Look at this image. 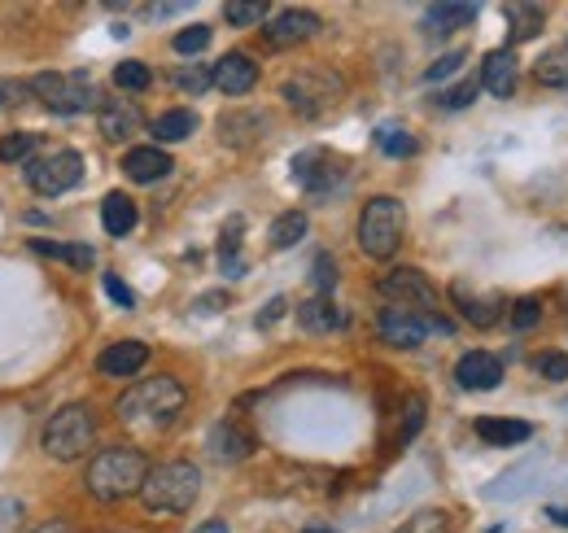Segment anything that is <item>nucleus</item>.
Segmentation results:
<instances>
[{
    "instance_id": "nucleus-25",
    "label": "nucleus",
    "mask_w": 568,
    "mask_h": 533,
    "mask_svg": "<svg viewBox=\"0 0 568 533\" xmlns=\"http://www.w3.org/2000/svg\"><path fill=\"white\" fill-rule=\"evenodd\" d=\"M149 132H153V140H162V144L189 140V135L197 132V114H193V110H166V114H158V119L149 123Z\"/></svg>"
},
{
    "instance_id": "nucleus-50",
    "label": "nucleus",
    "mask_w": 568,
    "mask_h": 533,
    "mask_svg": "<svg viewBox=\"0 0 568 533\" xmlns=\"http://www.w3.org/2000/svg\"><path fill=\"white\" fill-rule=\"evenodd\" d=\"M547 516H551V521H556V525H568V507H551V512H547Z\"/></svg>"
},
{
    "instance_id": "nucleus-19",
    "label": "nucleus",
    "mask_w": 568,
    "mask_h": 533,
    "mask_svg": "<svg viewBox=\"0 0 568 533\" xmlns=\"http://www.w3.org/2000/svg\"><path fill=\"white\" fill-rule=\"evenodd\" d=\"M481 88L490 97H498V101H507L516 92V53L511 49L486 53V62H481Z\"/></svg>"
},
{
    "instance_id": "nucleus-38",
    "label": "nucleus",
    "mask_w": 568,
    "mask_h": 533,
    "mask_svg": "<svg viewBox=\"0 0 568 533\" xmlns=\"http://www.w3.org/2000/svg\"><path fill=\"white\" fill-rule=\"evenodd\" d=\"M171 83L180 88V92H206L214 83V70H206V67H184V70H175L171 74Z\"/></svg>"
},
{
    "instance_id": "nucleus-14",
    "label": "nucleus",
    "mask_w": 568,
    "mask_h": 533,
    "mask_svg": "<svg viewBox=\"0 0 568 533\" xmlns=\"http://www.w3.org/2000/svg\"><path fill=\"white\" fill-rule=\"evenodd\" d=\"M455 381H459V390H477V394L498 390L503 385V363H498L490 350H468L455 363Z\"/></svg>"
},
{
    "instance_id": "nucleus-34",
    "label": "nucleus",
    "mask_w": 568,
    "mask_h": 533,
    "mask_svg": "<svg viewBox=\"0 0 568 533\" xmlns=\"http://www.w3.org/2000/svg\"><path fill=\"white\" fill-rule=\"evenodd\" d=\"M223 18H227L232 27H254V22L267 18V0H227V4H223Z\"/></svg>"
},
{
    "instance_id": "nucleus-8",
    "label": "nucleus",
    "mask_w": 568,
    "mask_h": 533,
    "mask_svg": "<svg viewBox=\"0 0 568 533\" xmlns=\"http://www.w3.org/2000/svg\"><path fill=\"white\" fill-rule=\"evenodd\" d=\"M79 180H83V153H74V149H58V153H44V158L27 162V184L40 198H62Z\"/></svg>"
},
{
    "instance_id": "nucleus-30",
    "label": "nucleus",
    "mask_w": 568,
    "mask_h": 533,
    "mask_svg": "<svg viewBox=\"0 0 568 533\" xmlns=\"http://www.w3.org/2000/svg\"><path fill=\"white\" fill-rule=\"evenodd\" d=\"M306 228H311V219H306L302 210H284L281 219L272 223V245H276V250H288V245H297V241L306 237Z\"/></svg>"
},
{
    "instance_id": "nucleus-48",
    "label": "nucleus",
    "mask_w": 568,
    "mask_h": 533,
    "mask_svg": "<svg viewBox=\"0 0 568 533\" xmlns=\"http://www.w3.org/2000/svg\"><path fill=\"white\" fill-rule=\"evenodd\" d=\"M144 13H153V18H166V13H180V4H149Z\"/></svg>"
},
{
    "instance_id": "nucleus-28",
    "label": "nucleus",
    "mask_w": 568,
    "mask_h": 533,
    "mask_svg": "<svg viewBox=\"0 0 568 533\" xmlns=\"http://www.w3.org/2000/svg\"><path fill=\"white\" fill-rule=\"evenodd\" d=\"M507 27H511V40H534L542 31V9L538 4H507Z\"/></svg>"
},
{
    "instance_id": "nucleus-4",
    "label": "nucleus",
    "mask_w": 568,
    "mask_h": 533,
    "mask_svg": "<svg viewBox=\"0 0 568 533\" xmlns=\"http://www.w3.org/2000/svg\"><path fill=\"white\" fill-rule=\"evenodd\" d=\"M92 442H97V411L88 402H67L49 415L40 446H44L49 460L71 464V460H83L92 451Z\"/></svg>"
},
{
    "instance_id": "nucleus-42",
    "label": "nucleus",
    "mask_w": 568,
    "mask_h": 533,
    "mask_svg": "<svg viewBox=\"0 0 568 533\" xmlns=\"http://www.w3.org/2000/svg\"><path fill=\"white\" fill-rule=\"evenodd\" d=\"M22 503L18 499H0V533H18L22 530Z\"/></svg>"
},
{
    "instance_id": "nucleus-49",
    "label": "nucleus",
    "mask_w": 568,
    "mask_h": 533,
    "mask_svg": "<svg viewBox=\"0 0 568 533\" xmlns=\"http://www.w3.org/2000/svg\"><path fill=\"white\" fill-rule=\"evenodd\" d=\"M193 533H227V525L223 521H206V525H197Z\"/></svg>"
},
{
    "instance_id": "nucleus-43",
    "label": "nucleus",
    "mask_w": 568,
    "mask_h": 533,
    "mask_svg": "<svg viewBox=\"0 0 568 533\" xmlns=\"http://www.w3.org/2000/svg\"><path fill=\"white\" fill-rule=\"evenodd\" d=\"M105 293H110V298H114V306H123V311H132V306H136V293H132L114 271L105 275Z\"/></svg>"
},
{
    "instance_id": "nucleus-33",
    "label": "nucleus",
    "mask_w": 568,
    "mask_h": 533,
    "mask_svg": "<svg viewBox=\"0 0 568 533\" xmlns=\"http://www.w3.org/2000/svg\"><path fill=\"white\" fill-rule=\"evenodd\" d=\"M394 533H450V521L442 507H420L416 516H407Z\"/></svg>"
},
{
    "instance_id": "nucleus-36",
    "label": "nucleus",
    "mask_w": 568,
    "mask_h": 533,
    "mask_svg": "<svg viewBox=\"0 0 568 533\" xmlns=\"http://www.w3.org/2000/svg\"><path fill=\"white\" fill-rule=\"evenodd\" d=\"M175 53H184V58H197V53H206L211 49V27H184L175 40Z\"/></svg>"
},
{
    "instance_id": "nucleus-32",
    "label": "nucleus",
    "mask_w": 568,
    "mask_h": 533,
    "mask_svg": "<svg viewBox=\"0 0 568 533\" xmlns=\"http://www.w3.org/2000/svg\"><path fill=\"white\" fill-rule=\"evenodd\" d=\"M534 79H538V83H547V88L568 92V53H547V58H538Z\"/></svg>"
},
{
    "instance_id": "nucleus-51",
    "label": "nucleus",
    "mask_w": 568,
    "mask_h": 533,
    "mask_svg": "<svg viewBox=\"0 0 568 533\" xmlns=\"http://www.w3.org/2000/svg\"><path fill=\"white\" fill-rule=\"evenodd\" d=\"M302 533H333V530H302Z\"/></svg>"
},
{
    "instance_id": "nucleus-27",
    "label": "nucleus",
    "mask_w": 568,
    "mask_h": 533,
    "mask_svg": "<svg viewBox=\"0 0 568 533\" xmlns=\"http://www.w3.org/2000/svg\"><path fill=\"white\" fill-rule=\"evenodd\" d=\"M31 250L36 254H44V259H58V263H71V266H92L97 263V254H92V245H58V241H31Z\"/></svg>"
},
{
    "instance_id": "nucleus-2",
    "label": "nucleus",
    "mask_w": 568,
    "mask_h": 533,
    "mask_svg": "<svg viewBox=\"0 0 568 533\" xmlns=\"http://www.w3.org/2000/svg\"><path fill=\"white\" fill-rule=\"evenodd\" d=\"M149 467L153 464L144 460V451H136V446H105V451L88 464L83 485H88V494L101 499V503H123V499H132V494L144 490Z\"/></svg>"
},
{
    "instance_id": "nucleus-10",
    "label": "nucleus",
    "mask_w": 568,
    "mask_h": 533,
    "mask_svg": "<svg viewBox=\"0 0 568 533\" xmlns=\"http://www.w3.org/2000/svg\"><path fill=\"white\" fill-rule=\"evenodd\" d=\"M342 175H346V162H342L337 153H328V149H302V153L293 158V180L320 201L337 189Z\"/></svg>"
},
{
    "instance_id": "nucleus-47",
    "label": "nucleus",
    "mask_w": 568,
    "mask_h": 533,
    "mask_svg": "<svg viewBox=\"0 0 568 533\" xmlns=\"http://www.w3.org/2000/svg\"><path fill=\"white\" fill-rule=\"evenodd\" d=\"M18 97V83H9V79H0V105H9Z\"/></svg>"
},
{
    "instance_id": "nucleus-23",
    "label": "nucleus",
    "mask_w": 568,
    "mask_h": 533,
    "mask_svg": "<svg viewBox=\"0 0 568 533\" xmlns=\"http://www.w3.org/2000/svg\"><path fill=\"white\" fill-rule=\"evenodd\" d=\"M136 201L128 198V193H105L101 201V223H105V232L110 237H132L136 232Z\"/></svg>"
},
{
    "instance_id": "nucleus-21",
    "label": "nucleus",
    "mask_w": 568,
    "mask_h": 533,
    "mask_svg": "<svg viewBox=\"0 0 568 533\" xmlns=\"http://www.w3.org/2000/svg\"><path fill=\"white\" fill-rule=\"evenodd\" d=\"M297 324H302V333H311V336L337 333V329H342V311H337L333 298L315 293V298H306V302L297 306Z\"/></svg>"
},
{
    "instance_id": "nucleus-46",
    "label": "nucleus",
    "mask_w": 568,
    "mask_h": 533,
    "mask_svg": "<svg viewBox=\"0 0 568 533\" xmlns=\"http://www.w3.org/2000/svg\"><path fill=\"white\" fill-rule=\"evenodd\" d=\"M31 533H79V530H74L71 521H44L40 530H31Z\"/></svg>"
},
{
    "instance_id": "nucleus-6",
    "label": "nucleus",
    "mask_w": 568,
    "mask_h": 533,
    "mask_svg": "<svg viewBox=\"0 0 568 533\" xmlns=\"http://www.w3.org/2000/svg\"><path fill=\"white\" fill-rule=\"evenodd\" d=\"M31 92H36V101L44 105V110H53V114H62V119H71V114H83V110H101L105 101L97 97V88H92V79L88 74H62V70H49V74H36L31 79Z\"/></svg>"
},
{
    "instance_id": "nucleus-1",
    "label": "nucleus",
    "mask_w": 568,
    "mask_h": 533,
    "mask_svg": "<svg viewBox=\"0 0 568 533\" xmlns=\"http://www.w3.org/2000/svg\"><path fill=\"white\" fill-rule=\"evenodd\" d=\"M189 406V394L180 381L171 376H149L141 385H132L123 399L114 402L119 420L132 429V433H162L180 420V411Z\"/></svg>"
},
{
    "instance_id": "nucleus-12",
    "label": "nucleus",
    "mask_w": 568,
    "mask_h": 533,
    "mask_svg": "<svg viewBox=\"0 0 568 533\" xmlns=\"http://www.w3.org/2000/svg\"><path fill=\"white\" fill-rule=\"evenodd\" d=\"M311 36H320V13H311V9H281L276 18L263 22V40L272 49H293Z\"/></svg>"
},
{
    "instance_id": "nucleus-22",
    "label": "nucleus",
    "mask_w": 568,
    "mask_h": 533,
    "mask_svg": "<svg viewBox=\"0 0 568 533\" xmlns=\"http://www.w3.org/2000/svg\"><path fill=\"white\" fill-rule=\"evenodd\" d=\"M477 438L486 446H525L534 438V424L529 420H503V415H481L477 420Z\"/></svg>"
},
{
    "instance_id": "nucleus-5",
    "label": "nucleus",
    "mask_w": 568,
    "mask_h": 533,
    "mask_svg": "<svg viewBox=\"0 0 568 533\" xmlns=\"http://www.w3.org/2000/svg\"><path fill=\"white\" fill-rule=\"evenodd\" d=\"M407 232V205L398 198H372L358 214V250L376 263H389Z\"/></svg>"
},
{
    "instance_id": "nucleus-3",
    "label": "nucleus",
    "mask_w": 568,
    "mask_h": 533,
    "mask_svg": "<svg viewBox=\"0 0 568 533\" xmlns=\"http://www.w3.org/2000/svg\"><path fill=\"white\" fill-rule=\"evenodd\" d=\"M202 494V472L189 460H166V464H153L144 476L141 503L144 512H158V516H180L197 503Z\"/></svg>"
},
{
    "instance_id": "nucleus-29",
    "label": "nucleus",
    "mask_w": 568,
    "mask_h": 533,
    "mask_svg": "<svg viewBox=\"0 0 568 533\" xmlns=\"http://www.w3.org/2000/svg\"><path fill=\"white\" fill-rule=\"evenodd\" d=\"M376 144H381V153H389V158H412V153L420 149V140L407 132V128H398V123L376 128Z\"/></svg>"
},
{
    "instance_id": "nucleus-40",
    "label": "nucleus",
    "mask_w": 568,
    "mask_h": 533,
    "mask_svg": "<svg viewBox=\"0 0 568 533\" xmlns=\"http://www.w3.org/2000/svg\"><path fill=\"white\" fill-rule=\"evenodd\" d=\"M538 320H542V306H538V298H520V302L511 306V329H520V333H525V329H534Z\"/></svg>"
},
{
    "instance_id": "nucleus-7",
    "label": "nucleus",
    "mask_w": 568,
    "mask_h": 533,
    "mask_svg": "<svg viewBox=\"0 0 568 533\" xmlns=\"http://www.w3.org/2000/svg\"><path fill=\"white\" fill-rule=\"evenodd\" d=\"M381 298L389 302V306H403V311H416V315H442V298H437V289L428 284L425 271H416V266H394L389 275H381Z\"/></svg>"
},
{
    "instance_id": "nucleus-39",
    "label": "nucleus",
    "mask_w": 568,
    "mask_h": 533,
    "mask_svg": "<svg viewBox=\"0 0 568 533\" xmlns=\"http://www.w3.org/2000/svg\"><path fill=\"white\" fill-rule=\"evenodd\" d=\"M473 101H477V79H464V83H455V88H446V92L437 97L442 110H464V105H473Z\"/></svg>"
},
{
    "instance_id": "nucleus-37",
    "label": "nucleus",
    "mask_w": 568,
    "mask_h": 533,
    "mask_svg": "<svg viewBox=\"0 0 568 533\" xmlns=\"http://www.w3.org/2000/svg\"><path fill=\"white\" fill-rule=\"evenodd\" d=\"M534 372L547 376V381H568V354H560V350H542V354H534Z\"/></svg>"
},
{
    "instance_id": "nucleus-16",
    "label": "nucleus",
    "mask_w": 568,
    "mask_h": 533,
    "mask_svg": "<svg viewBox=\"0 0 568 533\" xmlns=\"http://www.w3.org/2000/svg\"><path fill=\"white\" fill-rule=\"evenodd\" d=\"M254 83H258L254 58H245V53H223V58L214 62V88H219V92L245 97V92H254Z\"/></svg>"
},
{
    "instance_id": "nucleus-11",
    "label": "nucleus",
    "mask_w": 568,
    "mask_h": 533,
    "mask_svg": "<svg viewBox=\"0 0 568 533\" xmlns=\"http://www.w3.org/2000/svg\"><path fill=\"white\" fill-rule=\"evenodd\" d=\"M433 320H437V315H433ZM433 320L416 315V311H403V306H385V311L376 315V333L385 336L389 345H398V350H416V345H425V336L433 333Z\"/></svg>"
},
{
    "instance_id": "nucleus-20",
    "label": "nucleus",
    "mask_w": 568,
    "mask_h": 533,
    "mask_svg": "<svg viewBox=\"0 0 568 533\" xmlns=\"http://www.w3.org/2000/svg\"><path fill=\"white\" fill-rule=\"evenodd\" d=\"M211 455H214V460H223V464L250 460V455H254V438H250L241 424L223 420V424H214V429H211Z\"/></svg>"
},
{
    "instance_id": "nucleus-41",
    "label": "nucleus",
    "mask_w": 568,
    "mask_h": 533,
    "mask_svg": "<svg viewBox=\"0 0 568 533\" xmlns=\"http://www.w3.org/2000/svg\"><path fill=\"white\" fill-rule=\"evenodd\" d=\"M459 67H464V53H446V58H437V62L425 70V83H442V79H450Z\"/></svg>"
},
{
    "instance_id": "nucleus-24",
    "label": "nucleus",
    "mask_w": 568,
    "mask_h": 533,
    "mask_svg": "<svg viewBox=\"0 0 568 533\" xmlns=\"http://www.w3.org/2000/svg\"><path fill=\"white\" fill-rule=\"evenodd\" d=\"M468 22H477V4H433L425 13V31H433V36L459 31Z\"/></svg>"
},
{
    "instance_id": "nucleus-26",
    "label": "nucleus",
    "mask_w": 568,
    "mask_h": 533,
    "mask_svg": "<svg viewBox=\"0 0 568 533\" xmlns=\"http://www.w3.org/2000/svg\"><path fill=\"white\" fill-rule=\"evenodd\" d=\"M241 228L245 219L232 214L223 223V237H219V263H223V275H245V259H241Z\"/></svg>"
},
{
    "instance_id": "nucleus-9",
    "label": "nucleus",
    "mask_w": 568,
    "mask_h": 533,
    "mask_svg": "<svg viewBox=\"0 0 568 533\" xmlns=\"http://www.w3.org/2000/svg\"><path fill=\"white\" fill-rule=\"evenodd\" d=\"M284 101L297 110V114H306V119H315V114H324L337 97H342V79H333V74H324V70H302V74H293V79H284Z\"/></svg>"
},
{
    "instance_id": "nucleus-18",
    "label": "nucleus",
    "mask_w": 568,
    "mask_h": 533,
    "mask_svg": "<svg viewBox=\"0 0 568 533\" xmlns=\"http://www.w3.org/2000/svg\"><path fill=\"white\" fill-rule=\"evenodd\" d=\"M144 363H149V345L144 341H119V345H105L97 354V372L101 376H136Z\"/></svg>"
},
{
    "instance_id": "nucleus-13",
    "label": "nucleus",
    "mask_w": 568,
    "mask_h": 533,
    "mask_svg": "<svg viewBox=\"0 0 568 533\" xmlns=\"http://www.w3.org/2000/svg\"><path fill=\"white\" fill-rule=\"evenodd\" d=\"M450 302H455V311H459L468 324H477V329H495L498 320H503V298H498V293H477V289H468L464 280L450 284Z\"/></svg>"
},
{
    "instance_id": "nucleus-44",
    "label": "nucleus",
    "mask_w": 568,
    "mask_h": 533,
    "mask_svg": "<svg viewBox=\"0 0 568 533\" xmlns=\"http://www.w3.org/2000/svg\"><path fill=\"white\" fill-rule=\"evenodd\" d=\"M315 284H320V293H324V298H328V289L337 284V266H333L328 254H320V259H315Z\"/></svg>"
},
{
    "instance_id": "nucleus-31",
    "label": "nucleus",
    "mask_w": 568,
    "mask_h": 533,
    "mask_svg": "<svg viewBox=\"0 0 568 533\" xmlns=\"http://www.w3.org/2000/svg\"><path fill=\"white\" fill-rule=\"evenodd\" d=\"M36 153H40V135L31 132L0 135V162H36Z\"/></svg>"
},
{
    "instance_id": "nucleus-35",
    "label": "nucleus",
    "mask_w": 568,
    "mask_h": 533,
    "mask_svg": "<svg viewBox=\"0 0 568 533\" xmlns=\"http://www.w3.org/2000/svg\"><path fill=\"white\" fill-rule=\"evenodd\" d=\"M114 83H119V92H144L153 83V70L144 67V62H119L114 67Z\"/></svg>"
},
{
    "instance_id": "nucleus-15",
    "label": "nucleus",
    "mask_w": 568,
    "mask_h": 533,
    "mask_svg": "<svg viewBox=\"0 0 568 533\" xmlns=\"http://www.w3.org/2000/svg\"><path fill=\"white\" fill-rule=\"evenodd\" d=\"M97 128H101V135L105 140H132V135L144 128V114L136 101H128V97H110L101 110H97Z\"/></svg>"
},
{
    "instance_id": "nucleus-45",
    "label": "nucleus",
    "mask_w": 568,
    "mask_h": 533,
    "mask_svg": "<svg viewBox=\"0 0 568 533\" xmlns=\"http://www.w3.org/2000/svg\"><path fill=\"white\" fill-rule=\"evenodd\" d=\"M281 315H284V298H272V306H267V311L258 315V329H267V324H276Z\"/></svg>"
},
{
    "instance_id": "nucleus-17",
    "label": "nucleus",
    "mask_w": 568,
    "mask_h": 533,
    "mask_svg": "<svg viewBox=\"0 0 568 533\" xmlns=\"http://www.w3.org/2000/svg\"><path fill=\"white\" fill-rule=\"evenodd\" d=\"M123 175H128L132 184H158V180L171 175V158H166L158 144H136V149H128V158H123Z\"/></svg>"
}]
</instances>
